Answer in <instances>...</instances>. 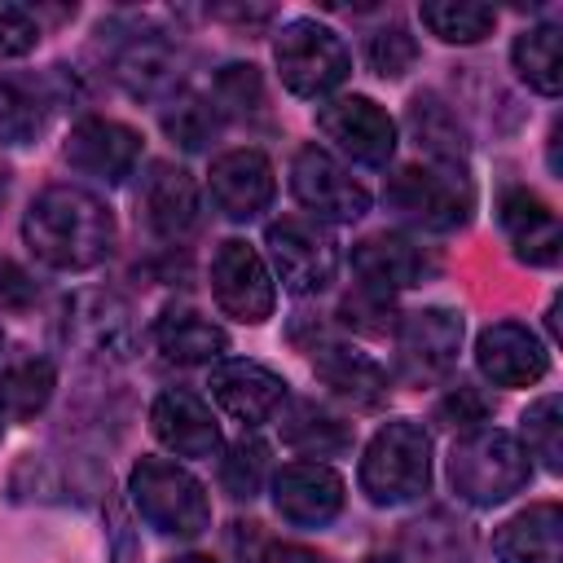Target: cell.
Masks as SVG:
<instances>
[{"instance_id":"6da1fadb","label":"cell","mask_w":563,"mask_h":563,"mask_svg":"<svg viewBox=\"0 0 563 563\" xmlns=\"http://www.w3.org/2000/svg\"><path fill=\"white\" fill-rule=\"evenodd\" d=\"M22 238L35 260L62 273L97 268L114 251L110 207L79 185H48L22 216Z\"/></svg>"},{"instance_id":"7a4b0ae2","label":"cell","mask_w":563,"mask_h":563,"mask_svg":"<svg viewBox=\"0 0 563 563\" xmlns=\"http://www.w3.org/2000/svg\"><path fill=\"white\" fill-rule=\"evenodd\" d=\"M532 479L528 449L497 427L466 431L449 453V484L471 506H497Z\"/></svg>"},{"instance_id":"3957f363","label":"cell","mask_w":563,"mask_h":563,"mask_svg":"<svg viewBox=\"0 0 563 563\" xmlns=\"http://www.w3.org/2000/svg\"><path fill=\"white\" fill-rule=\"evenodd\" d=\"M431 484V440L413 418L374 431L361 457V488L374 506H405Z\"/></svg>"},{"instance_id":"277c9868","label":"cell","mask_w":563,"mask_h":563,"mask_svg":"<svg viewBox=\"0 0 563 563\" xmlns=\"http://www.w3.org/2000/svg\"><path fill=\"white\" fill-rule=\"evenodd\" d=\"M128 493L136 515L163 537H198L211 523V501L202 484L167 457H141L128 475Z\"/></svg>"},{"instance_id":"5b68a950","label":"cell","mask_w":563,"mask_h":563,"mask_svg":"<svg viewBox=\"0 0 563 563\" xmlns=\"http://www.w3.org/2000/svg\"><path fill=\"white\" fill-rule=\"evenodd\" d=\"M387 207L427 229V233H453L471 220L475 211V189L466 180L462 167H444V163H431V167H400L391 180H387Z\"/></svg>"},{"instance_id":"8992f818","label":"cell","mask_w":563,"mask_h":563,"mask_svg":"<svg viewBox=\"0 0 563 563\" xmlns=\"http://www.w3.org/2000/svg\"><path fill=\"white\" fill-rule=\"evenodd\" d=\"M273 57H277L282 84H286L295 97H308V101L334 92V88L347 79V70H352L347 44H343L330 26H321V22H312V18L286 22L282 35H277V44H273Z\"/></svg>"},{"instance_id":"52a82bcc","label":"cell","mask_w":563,"mask_h":563,"mask_svg":"<svg viewBox=\"0 0 563 563\" xmlns=\"http://www.w3.org/2000/svg\"><path fill=\"white\" fill-rule=\"evenodd\" d=\"M290 189L295 198L317 216V220H330V224H352L369 211V194L365 185L334 158L325 154L321 145H303L290 163Z\"/></svg>"},{"instance_id":"ba28073f","label":"cell","mask_w":563,"mask_h":563,"mask_svg":"<svg viewBox=\"0 0 563 563\" xmlns=\"http://www.w3.org/2000/svg\"><path fill=\"white\" fill-rule=\"evenodd\" d=\"M264 242L282 286L295 295H317L339 273V246L317 220H277L268 224Z\"/></svg>"},{"instance_id":"9c48e42d","label":"cell","mask_w":563,"mask_h":563,"mask_svg":"<svg viewBox=\"0 0 563 563\" xmlns=\"http://www.w3.org/2000/svg\"><path fill=\"white\" fill-rule=\"evenodd\" d=\"M211 295L233 321H246V325L268 321L273 299H277L260 251L246 246L242 238H229V242L216 246V255H211Z\"/></svg>"},{"instance_id":"30bf717a","label":"cell","mask_w":563,"mask_h":563,"mask_svg":"<svg viewBox=\"0 0 563 563\" xmlns=\"http://www.w3.org/2000/svg\"><path fill=\"white\" fill-rule=\"evenodd\" d=\"M317 128L365 167H383L396 154V123L369 97H334L317 106Z\"/></svg>"},{"instance_id":"8fae6325","label":"cell","mask_w":563,"mask_h":563,"mask_svg":"<svg viewBox=\"0 0 563 563\" xmlns=\"http://www.w3.org/2000/svg\"><path fill=\"white\" fill-rule=\"evenodd\" d=\"M457 347H462V317L453 308H413L396 325V361L413 383L449 374Z\"/></svg>"},{"instance_id":"7c38bea8","label":"cell","mask_w":563,"mask_h":563,"mask_svg":"<svg viewBox=\"0 0 563 563\" xmlns=\"http://www.w3.org/2000/svg\"><path fill=\"white\" fill-rule=\"evenodd\" d=\"M66 163L92 180H106V185H119L123 176H132L136 158H141V132L119 123V119H79L62 145Z\"/></svg>"},{"instance_id":"4fadbf2b","label":"cell","mask_w":563,"mask_h":563,"mask_svg":"<svg viewBox=\"0 0 563 563\" xmlns=\"http://www.w3.org/2000/svg\"><path fill=\"white\" fill-rule=\"evenodd\" d=\"M66 339L92 356L132 352V308L114 290H79L66 303Z\"/></svg>"},{"instance_id":"5bb4252c","label":"cell","mask_w":563,"mask_h":563,"mask_svg":"<svg viewBox=\"0 0 563 563\" xmlns=\"http://www.w3.org/2000/svg\"><path fill=\"white\" fill-rule=\"evenodd\" d=\"M475 361H479V374L493 378L497 387H532L550 369V356H545L541 339L519 321L488 325L475 343Z\"/></svg>"},{"instance_id":"9a60e30c","label":"cell","mask_w":563,"mask_h":563,"mask_svg":"<svg viewBox=\"0 0 563 563\" xmlns=\"http://www.w3.org/2000/svg\"><path fill=\"white\" fill-rule=\"evenodd\" d=\"M211 396L220 400L224 413L255 427L286 405V378L260 361H220L211 369Z\"/></svg>"},{"instance_id":"2e32d148","label":"cell","mask_w":563,"mask_h":563,"mask_svg":"<svg viewBox=\"0 0 563 563\" xmlns=\"http://www.w3.org/2000/svg\"><path fill=\"white\" fill-rule=\"evenodd\" d=\"M273 506L299 528H321L343 510V479L321 462L282 466L273 479Z\"/></svg>"},{"instance_id":"e0dca14e","label":"cell","mask_w":563,"mask_h":563,"mask_svg":"<svg viewBox=\"0 0 563 563\" xmlns=\"http://www.w3.org/2000/svg\"><path fill=\"white\" fill-rule=\"evenodd\" d=\"M150 427L180 457H211L220 449V422L211 418L207 400L194 396V391H185V387H167L154 400Z\"/></svg>"},{"instance_id":"ac0fdd59","label":"cell","mask_w":563,"mask_h":563,"mask_svg":"<svg viewBox=\"0 0 563 563\" xmlns=\"http://www.w3.org/2000/svg\"><path fill=\"white\" fill-rule=\"evenodd\" d=\"M211 198L229 220H251L273 202V163L260 150H229L211 163Z\"/></svg>"},{"instance_id":"d6986e66","label":"cell","mask_w":563,"mask_h":563,"mask_svg":"<svg viewBox=\"0 0 563 563\" xmlns=\"http://www.w3.org/2000/svg\"><path fill=\"white\" fill-rule=\"evenodd\" d=\"M497 563H563V510L537 501L493 532Z\"/></svg>"},{"instance_id":"ffe728a7","label":"cell","mask_w":563,"mask_h":563,"mask_svg":"<svg viewBox=\"0 0 563 563\" xmlns=\"http://www.w3.org/2000/svg\"><path fill=\"white\" fill-rule=\"evenodd\" d=\"M352 268H356L361 286L391 295V290L418 286L431 264H427L422 246H413L409 238H400V233H369L365 242L352 246Z\"/></svg>"},{"instance_id":"44dd1931","label":"cell","mask_w":563,"mask_h":563,"mask_svg":"<svg viewBox=\"0 0 563 563\" xmlns=\"http://www.w3.org/2000/svg\"><path fill=\"white\" fill-rule=\"evenodd\" d=\"M62 92L53 88V75H0V145H31Z\"/></svg>"},{"instance_id":"7402d4cb","label":"cell","mask_w":563,"mask_h":563,"mask_svg":"<svg viewBox=\"0 0 563 563\" xmlns=\"http://www.w3.org/2000/svg\"><path fill=\"white\" fill-rule=\"evenodd\" d=\"M312 374L343 400L352 405H383L387 400V369L369 356V352H356L352 343H317L312 347Z\"/></svg>"},{"instance_id":"603a6c76","label":"cell","mask_w":563,"mask_h":563,"mask_svg":"<svg viewBox=\"0 0 563 563\" xmlns=\"http://www.w3.org/2000/svg\"><path fill=\"white\" fill-rule=\"evenodd\" d=\"M501 229H506L515 255L528 260V264H554L559 251H563L559 216H554L550 202L537 198L532 189H510V194H501Z\"/></svg>"},{"instance_id":"cb8c5ba5","label":"cell","mask_w":563,"mask_h":563,"mask_svg":"<svg viewBox=\"0 0 563 563\" xmlns=\"http://www.w3.org/2000/svg\"><path fill=\"white\" fill-rule=\"evenodd\" d=\"M141 211L158 238H180L198 224V185L185 167L154 163L141 185Z\"/></svg>"},{"instance_id":"d4e9b609","label":"cell","mask_w":563,"mask_h":563,"mask_svg":"<svg viewBox=\"0 0 563 563\" xmlns=\"http://www.w3.org/2000/svg\"><path fill=\"white\" fill-rule=\"evenodd\" d=\"M114 75L136 97H163L180 79V53L158 31H132L114 53Z\"/></svg>"},{"instance_id":"484cf974","label":"cell","mask_w":563,"mask_h":563,"mask_svg":"<svg viewBox=\"0 0 563 563\" xmlns=\"http://www.w3.org/2000/svg\"><path fill=\"white\" fill-rule=\"evenodd\" d=\"M154 343L176 365H211V361H220L229 352L224 330L216 321H207L198 308H189V303H172V308L158 312Z\"/></svg>"},{"instance_id":"4316f807","label":"cell","mask_w":563,"mask_h":563,"mask_svg":"<svg viewBox=\"0 0 563 563\" xmlns=\"http://www.w3.org/2000/svg\"><path fill=\"white\" fill-rule=\"evenodd\" d=\"M405 119H409L413 141H418L435 163H444V167H462V163H466V132H462L457 114H453L435 92H418V97L409 101Z\"/></svg>"},{"instance_id":"83f0119b","label":"cell","mask_w":563,"mask_h":563,"mask_svg":"<svg viewBox=\"0 0 563 563\" xmlns=\"http://www.w3.org/2000/svg\"><path fill=\"white\" fill-rule=\"evenodd\" d=\"M510 57H515L519 79H523L532 92L559 97V88H563V31H559L554 22L528 26V31L515 40Z\"/></svg>"},{"instance_id":"f1b7e54d","label":"cell","mask_w":563,"mask_h":563,"mask_svg":"<svg viewBox=\"0 0 563 563\" xmlns=\"http://www.w3.org/2000/svg\"><path fill=\"white\" fill-rule=\"evenodd\" d=\"M282 440L308 457H330V453H343L352 444V431L334 413H325L321 405L290 400V409L282 413Z\"/></svg>"},{"instance_id":"f546056e","label":"cell","mask_w":563,"mask_h":563,"mask_svg":"<svg viewBox=\"0 0 563 563\" xmlns=\"http://www.w3.org/2000/svg\"><path fill=\"white\" fill-rule=\"evenodd\" d=\"M53 396V365L44 356H22L0 369V418H35Z\"/></svg>"},{"instance_id":"4dcf8cb0","label":"cell","mask_w":563,"mask_h":563,"mask_svg":"<svg viewBox=\"0 0 563 563\" xmlns=\"http://www.w3.org/2000/svg\"><path fill=\"white\" fill-rule=\"evenodd\" d=\"M418 18L444 44H479L497 26V9L493 4H475V0H427L418 9Z\"/></svg>"},{"instance_id":"1f68e13d","label":"cell","mask_w":563,"mask_h":563,"mask_svg":"<svg viewBox=\"0 0 563 563\" xmlns=\"http://www.w3.org/2000/svg\"><path fill=\"white\" fill-rule=\"evenodd\" d=\"M216 128H220V110H216L207 97L180 92V97H172V101L163 106V132H167L176 145H185V150H202V145L216 136Z\"/></svg>"},{"instance_id":"d6a6232c","label":"cell","mask_w":563,"mask_h":563,"mask_svg":"<svg viewBox=\"0 0 563 563\" xmlns=\"http://www.w3.org/2000/svg\"><path fill=\"white\" fill-rule=\"evenodd\" d=\"M523 435H528V449L550 471H563V405H559V396H541L523 413Z\"/></svg>"},{"instance_id":"836d02e7","label":"cell","mask_w":563,"mask_h":563,"mask_svg":"<svg viewBox=\"0 0 563 563\" xmlns=\"http://www.w3.org/2000/svg\"><path fill=\"white\" fill-rule=\"evenodd\" d=\"M264 475H268V449L260 440H238L224 462H220V484L229 497H255L264 488Z\"/></svg>"},{"instance_id":"e575fe53","label":"cell","mask_w":563,"mask_h":563,"mask_svg":"<svg viewBox=\"0 0 563 563\" xmlns=\"http://www.w3.org/2000/svg\"><path fill=\"white\" fill-rule=\"evenodd\" d=\"M365 62H369V70L383 75V79H400V75L418 62V44H413V35H409L405 26H383V31L369 35Z\"/></svg>"},{"instance_id":"d590c367","label":"cell","mask_w":563,"mask_h":563,"mask_svg":"<svg viewBox=\"0 0 563 563\" xmlns=\"http://www.w3.org/2000/svg\"><path fill=\"white\" fill-rule=\"evenodd\" d=\"M260 101H264V88L255 66H224L216 75V92H211L216 110H255Z\"/></svg>"},{"instance_id":"8d00e7d4","label":"cell","mask_w":563,"mask_h":563,"mask_svg":"<svg viewBox=\"0 0 563 563\" xmlns=\"http://www.w3.org/2000/svg\"><path fill=\"white\" fill-rule=\"evenodd\" d=\"M343 321L356 325V330H369V334H387L391 330V295L369 290V286L352 290L343 299Z\"/></svg>"},{"instance_id":"74e56055","label":"cell","mask_w":563,"mask_h":563,"mask_svg":"<svg viewBox=\"0 0 563 563\" xmlns=\"http://www.w3.org/2000/svg\"><path fill=\"white\" fill-rule=\"evenodd\" d=\"M106 541H110V563H141V537L132 528L123 497H106Z\"/></svg>"},{"instance_id":"f35d334b","label":"cell","mask_w":563,"mask_h":563,"mask_svg":"<svg viewBox=\"0 0 563 563\" xmlns=\"http://www.w3.org/2000/svg\"><path fill=\"white\" fill-rule=\"evenodd\" d=\"M488 413H493V400H488L479 387H466V383H457V387L440 400V418H444L449 427H479Z\"/></svg>"},{"instance_id":"ab89813d","label":"cell","mask_w":563,"mask_h":563,"mask_svg":"<svg viewBox=\"0 0 563 563\" xmlns=\"http://www.w3.org/2000/svg\"><path fill=\"white\" fill-rule=\"evenodd\" d=\"M40 40L35 18L22 4H0V57H22Z\"/></svg>"},{"instance_id":"60d3db41","label":"cell","mask_w":563,"mask_h":563,"mask_svg":"<svg viewBox=\"0 0 563 563\" xmlns=\"http://www.w3.org/2000/svg\"><path fill=\"white\" fill-rule=\"evenodd\" d=\"M242 550H246V563H330V559H321V554L308 550V545L273 541V537H255V532H246Z\"/></svg>"},{"instance_id":"b9f144b4","label":"cell","mask_w":563,"mask_h":563,"mask_svg":"<svg viewBox=\"0 0 563 563\" xmlns=\"http://www.w3.org/2000/svg\"><path fill=\"white\" fill-rule=\"evenodd\" d=\"M4 194H9V167L0 163V202H4Z\"/></svg>"},{"instance_id":"7bdbcfd3","label":"cell","mask_w":563,"mask_h":563,"mask_svg":"<svg viewBox=\"0 0 563 563\" xmlns=\"http://www.w3.org/2000/svg\"><path fill=\"white\" fill-rule=\"evenodd\" d=\"M172 563H216V559H207V554H185V559H172Z\"/></svg>"},{"instance_id":"ee69618b","label":"cell","mask_w":563,"mask_h":563,"mask_svg":"<svg viewBox=\"0 0 563 563\" xmlns=\"http://www.w3.org/2000/svg\"><path fill=\"white\" fill-rule=\"evenodd\" d=\"M0 427H4V418H0Z\"/></svg>"}]
</instances>
